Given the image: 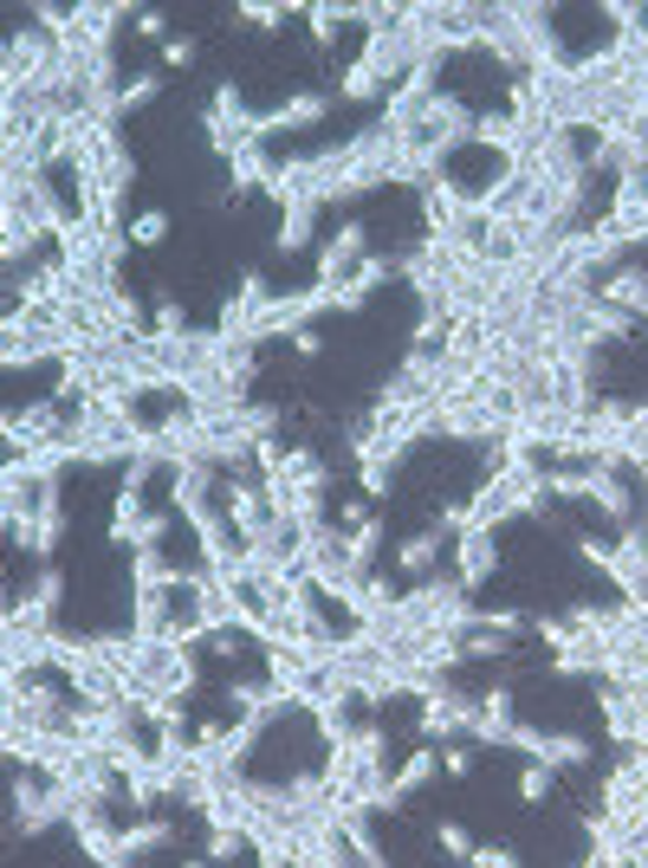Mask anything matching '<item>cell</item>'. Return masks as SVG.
Returning <instances> with one entry per match:
<instances>
[{
    "label": "cell",
    "mask_w": 648,
    "mask_h": 868,
    "mask_svg": "<svg viewBox=\"0 0 648 868\" xmlns=\"http://www.w3.org/2000/svg\"><path fill=\"white\" fill-rule=\"evenodd\" d=\"M59 538H66V492H59V480H39V506H33V526H27V551L33 558H52L59 551Z\"/></svg>",
    "instance_id": "obj_4"
},
{
    "label": "cell",
    "mask_w": 648,
    "mask_h": 868,
    "mask_svg": "<svg viewBox=\"0 0 648 868\" xmlns=\"http://www.w3.org/2000/svg\"><path fill=\"white\" fill-rule=\"evenodd\" d=\"M441 765H448V778H467V771H473V752H467V746H448Z\"/></svg>",
    "instance_id": "obj_26"
},
{
    "label": "cell",
    "mask_w": 648,
    "mask_h": 868,
    "mask_svg": "<svg viewBox=\"0 0 648 868\" xmlns=\"http://www.w3.org/2000/svg\"><path fill=\"white\" fill-rule=\"evenodd\" d=\"M441 856H473V836L460 824H441Z\"/></svg>",
    "instance_id": "obj_22"
},
{
    "label": "cell",
    "mask_w": 648,
    "mask_h": 868,
    "mask_svg": "<svg viewBox=\"0 0 648 868\" xmlns=\"http://www.w3.org/2000/svg\"><path fill=\"white\" fill-rule=\"evenodd\" d=\"M473 726V694H455V687H435V694H421V739H455Z\"/></svg>",
    "instance_id": "obj_1"
},
{
    "label": "cell",
    "mask_w": 648,
    "mask_h": 868,
    "mask_svg": "<svg viewBox=\"0 0 648 868\" xmlns=\"http://www.w3.org/2000/svg\"><path fill=\"white\" fill-rule=\"evenodd\" d=\"M377 286H389V260H382V253H370V260H363V266H357V272H350V279L338 286V311H357V305L370 299Z\"/></svg>",
    "instance_id": "obj_9"
},
{
    "label": "cell",
    "mask_w": 648,
    "mask_h": 868,
    "mask_svg": "<svg viewBox=\"0 0 648 868\" xmlns=\"http://www.w3.org/2000/svg\"><path fill=\"white\" fill-rule=\"evenodd\" d=\"M363 260H370V253H363V227L343 221V227H338V240H331V247L318 253V286H325V292H338V286H343V279H350V272H357Z\"/></svg>",
    "instance_id": "obj_5"
},
{
    "label": "cell",
    "mask_w": 648,
    "mask_h": 868,
    "mask_svg": "<svg viewBox=\"0 0 648 868\" xmlns=\"http://www.w3.org/2000/svg\"><path fill=\"white\" fill-rule=\"evenodd\" d=\"M311 221H318V201H306V208H286V221H279V247H286V253L311 247Z\"/></svg>",
    "instance_id": "obj_14"
},
{
    "label": "cell",
    "mask_w": 648,
    "mask_h": 868,
    "mask_svg": "<svg viewBox=\"0 0 648 868\" xmlns=\"http://www.w3.org/2000/svg\"><path fill=\"white\" fill-rule=\"evenodd\" d=\"M506 746H519V752L538 758V765H590V746H584L577 732H538V726H512V732H506Z\"/></svg>",
    "instance_id": "obj_3"
},
{
    "label": "cell",
    "mask_w": 648,
    "mask_h": 868,
    "mask_svg": "<svg viewBox=\"0 0 648 868\" xmlns=\"http://www.w3.org/2000/svg\"><path fill=\"white\" fill-rule=\"evenodd\" d=\"M311 20V46H338V33L357 20V7H306Z\"/></svg>",
    "instance_id": "obj_13"
},
{
    "label": "cell",
    "mask_w": 648,
    "mask_h": 868,
    "mask_svg": "<svg viewBox=\"0 0 648 868\" xmlns=\"http://www.w3.org/2000/svg\"><path fill=\"white\" fill-rule=\"evenodd\" d=\"M33 590L46 597V603H59V597H66V577H59L52 565H46V570H39V583H33Z\"/></svg>",
    "instance_id": "obj_25"
},
{
    "label": "cell",
    "mask_w": 648,
    "mask_h": 868,
    "mask_svg": "<svg viewBox=\"0 0 648 868\" xmlns=\"http://www.w3.org/2000/svg\"><path fill=\"white\" fill-rule=\"evenodd\" d=\"M299 7H240V20L247 27H279V20H292Z\"/></svg>",
    "instance_id": "obj_20"
},
{
    "label": "cell",
    "mask_w": 648,
    "mask_h": 868,
    "mask_svg": "<svg viewBox=\"0 0 648 868\" xmlns=\"http://www.w3.org/2000/svg\"><path fill=\"white\" fill-rule=\"evenodd\" d=\"M519 797H526V804H545V797H551V765H526V778H519Z\"/></svg>",
    "instance_id": "obj_17"
},
{
    "label": "cell",
    "mask_w": 648,
    "mask_h": 868,
    "mask_svg": "<svg viewBox=\"0 0 648 868\" xmlns=\"http://www.w3.org/2000/svg\"><path fill=\"white\" fill-rule=\"evenodd\" d=\"M519 719H512V687H487V694H473V739L480 746H506V732H512Z\"/></svg>",
    "instance_id": "obj_6"
},
{
    "label": "cell",
    "mask_w": 648,
    "mask_h": 868,
    "mask_svg": "<svg viewBox=\"0 0 648 868\" xmlns=\"http://www.w3.org/2000/svg\"><path fill=\"white\" fill-rule=\"evenodd\" d=\"M123 233H130V247H156V240L169 233V214H162V208H143V214L123 227Z\"/></svg>",
    "instance_id": "obj_16"
},
{
    "label": "cell",
    "mask_w": 648,
    "mask_h": 868,
    "mask_svg": "<svg viewBox=\"0 0 648 868\" xmlns=\"http://www.w3.org/2000/svg\"><path fill=\"white\" fill-rule=\"evenodd\" d=\"M292 350H299V357H318V350H325V338H318V331H306V325H299V331H292Z\"/></svg>",
    "instance_id": "obj_27"
},
{
    "label": "cell",
    "mask_w": 648,
    "mask_h": 868,
    "mask_svg": "<svg viewBox=\"0 0 648 868\" xmlns=\"http://www.w3.org/2000/svg\"><path fill=\"white\" fill-rule=\"evenodd\" d=\"M162 98V78L143 72V78H123V91H117V117H130V111H143V104H156Z\"/></svg>",
    "instance_id": "obj_15"
},
{
    "label": "cell",
    "mask_w": 648,
    "mask_h": 868,
    "mask_svg": "<svg viewBox=\"0 0 648 868\" xmlns=\"http://www.w3.org/2000/svg\"><path fill=\"white\" fill-rule=\"evenodd\" d=\"M156 331H162V338H182V331H189V318H182V305H176V299L156 305Z\"/></svg>",
    "instance_id": "obj_19"
},
{
    "label": "cell",
    "mask_w": 648,
    "mask_h": 868,
    "mask_svg": "<svg viewBox=\"0 0 648 868\" xmlns=\"http://www.w3.org/2000/svg\"><path fill=\"white\" fill-rule=\"evenodd\" d=\"M130 27H137L143 39H162V13H156V7H137V13H130Z\"/></svg>",
    "instance_id": "obj_24"
},
{
    "label": "cell",
    "mask_w": 648,
    "mask_h": 868,
    "mask_svg": "<svg viewBox=\"0 0 648 868\" xmlns=\"http://www.w3.org/2000/svg\"><path fill=\"white\" fill-rule=\"evenodd\" d=\"M357 487L370 492V499H382L389 492V460H357Z\"/></svg>",
    "instance_id": "obj_18"
},
{
    "label": "cell",
    "mask_w": 648,
    "mask_h": 868,
    "mask_svg": "<svg viewBox=\"0 0 648 868\" xmlns=\"http://www.w3.org/2000/svg\"><path fill=\"white\" fill-rule=\"evenodd\" d=\"M169 817H143V824H130V830H117V862H137V856H150L169 842Z\"/></svg>",
    "instance_id": "obj_8"
},
{
    "label": "cell",
    "mask_w": 648,
    "mask_h": 868,
    "mask_svg": "<svg viewBox=\"0 0 648 868\" xmlns=\"http://www.w3.org/2000/svg\"><path fill=\"white\" fill-rule=\"evenodd\" d=\"M363 519H370V512H363L357 499H343V506H338V526H363Z\"/></svg>",
    "instance_id": "obj_28"
},
{
    "label": "cell",
    "mask_w": 648,
    "mask_h": 868,
    "mask_svg": "<svg viewBox=\"0 0 648 868\" xmlns=\"http://www.w3.org/2000/svg\"><path fill=\"white\" fill-rule=\"evenodd\" d=\"M473 862H480V868H512L519 856H512L506 842H487V849H473Z\"/></svg>",
    "instance_id": "obj_23"
},
{
    "label": "cell",
    "mask_w": 648,
    "mask_h": 868,
    "mask_svg": "<svg viewBox=\"0 0 648 868\" xmlns=\"http://www.w3.org/2000/svg\"><path fill=\"white\" fill-rule=\"evenodd\" d=\"M162 66H182V72H189L195 66V39L182 33V39H162Z\"/></svg>",
    "instance_id": "obj_21"
},
{
    "label": "cell",
    "mask_w": 648,
    "mask_h": 868,
    "mask_svg": "<svg viewBox=\"0 0 648 868\" xmlns=\"http://www.w3.org/2000/svg\"><path fill=\"white\" fill-rule=\"evenodd\" d=\"M318 117H331V91H299V98H286L279 111L260 117V137H279V130H306Z\"/></svg>",
    "instance_id": "obj_7"
},
{
    "label": "cell",
    "mask_w": 648,
    "mask_h": 868,
    "mask_svg": "<svg viewBox=\"0 0 648 868\" xmlns=\"http://www.w3.org/2000/svg\"><path fill=\"white\" fill-rule=\"evenodd\" d=\"M494 570H499V538H494V526L455 531V577H460V583H467V590H480Z\"/></svg>",
    "instance_id": "obj_2"
},
{
    "label": "cell",
    "mask_w": 648,
    "mask_h": 868,
    "mask_svg": "<svg viewBox=\"0 0 648 868\" xmlns=\"http://www.w3.org/2000/svg\"><path fill=\"white\" fill-rule=\"evenodd\" d=\"M338 98H343V104H370V98H389V84H382V78L370 72L363 59H357V66L338 78Z\"/></svg>",
    "instance_id": "obj_12"
},
{
    "label": "cell",
    "mask_w": 648,
    "mask_h": 868,
    "mask_svg": "<svg viewBox=\"0 0 648 868\" xmlns=\"http://www.w3.org/2000/svg\"><path fill=\"white\" fill-rule=\"evenodd\" d=\"M435 765H441V746H421V752L409 758V765H402L396 778H389V791H396V804H402V797H409V791H421V785L435 778Z\"/></svg>",
    "instance_id": "obj_11"
},
{
    "label": "cell",
    "mask_w": 648,
    "mask_h": 868,
    "mask_svg": "<svg viewBox=\"0 0 648 868\" xmlns=\"http://www.w3.org/2000/svg\"><path fill=\"white\" fill-rule=\"evenodd\" d=\"M441 545H455V538H441V531H416L402 551H396V565L409 570V577H421V570H435V558H441Z\"/></svg>",
    "instance_id": "obj_10"
}]
</instances>
